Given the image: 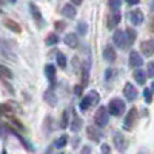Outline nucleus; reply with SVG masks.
<instances>
[{
    "instance_id": "f257e3e1",
    "label": "nucleus",
    "mask_w": 154,
    "mask_h": 154,
    "mask_svg": "<svg viewBox=\"0 0 154 154\" xmlns=\"http://www.w3.org/2000/svg\"><path fill=\"white\" fill-rule=\"evenodd\" d=\"M125 109H126V103L122 99H118V97L109 100L108 107H107V111H108L112 116H120V115L125 112Z\"/></svg>"
},
{
    "instance_id": "f03ea898",
    "label": "nucleus",
    "mask_w": 154,
    "mask_h": 154,
    "mask_svg": "<svg viewBox=\"0 0 154 154\" xmlns=\"http://www.w3.org/2000/svg\"><path fill=\"white\" fill-rule=\"evenodd\" d=\"M99 100H100L99 93L96 92V91H91V92L88 93L87 96H84L82 100L80 101V109H81V111H87L89 107L96 106V104L99 103Z\"/></svg>"
},
{
    "instance_id": "7ed1b4c3",
    "label": "nucleus",
    "mask_w": 154,
    "mask_h": 154,
    "mask_svg": "<svg viewBox=\"0 0 154 154\" xmlns=\"http://www.w3.org/2000/svg\"><path fill=\"white\" fill-rule=\"evenodd\" d=\"M108 111H107V107L101 106L97 108V111H96L95 114V123L97 127H104V126L108 125Z\"/></svg>"
},
{
    "instance_id": "20e7f679",
    "label": "nucleus",
    "mask_w": 154,
    "mask_h": 154,
    "mask_svg": "<svg viewBox=\"0 0 154 154\" xmlns=\"http://www.w3.org/2000/svg\"><path fill=\"white\" fill-rule=\"evenodd\" d=\"M137 118H138V109H137L135 107H133V108L127 112L125 120H123V128L127 131H131L137 122Z\"/></svg>"
},
{
    "instance_id": "39448f33",
    "label": "nucleus",
    "mask_w": 154,
    "mask_h": 154,
    "mask_svg": "<svg viewBox=\"0 0 154 154\" xmlns=\"http://www.w3.org/2000/svg\"><path fill=\"white\" fill-rule=\"evenodd\" d=\"M114 145H115V147H116V150L123 152V150H126V147H127V139H126V137L123 135L122 133L116 131V133H114Z\"/></svg>"
},
{
    "instance_id": "423d86ee",
    "label": "nucleus",
    "mask_w": 154,
    "mask_h": 154,
    "mask_svg": "<svg viewBox=\"0 0 154 154\" xmlns=\"http://www.w3.org/2000/svg\"><path fill=\"white\" fill-rule=\"evenodd\" d=\"M123 95L126 96V99L128 101H134L137 99V96H138V91L131 82H126L125 88H123Z\"/></svg>"
},
{
    "instance_id": "0eeeda50",
    "label": "nucleus",
    "mask_w": 154,
    "mask_h": 154,
    "mask_svg": "<svg viewBox=\"0 0 154 154\" xmlns=\"http://www.w3.org/2000/svg\"><path fill=\"white\" fill-rule=\"evenodd\" d=\"M114 43L119 49L127 48V41H126V34L123 30H116L114 32Z\"/></svg>"
},
{
    "instance_id": "6e6552de",
    "label": "nucleus",
    "mask_w": 154,
    "mask_h": 154,
    "mask_svg": "<svg viewBox=\"0 0 154 154\" xmlns=\"http://www.w3.org/2000/svg\"><path fill=\"white\" fill-rule=\"evenodd\" d=\"M30 11H31V15L34 18L35 23H38V26L42 27L43 26V16L41 14V10L38 8V5L35 3H30Z\"/></svg>"
},
{
    "instance_id": "1a4fd4ad",
    "label": "nucleus",
    "mask_w": 154,
    "mask_h": 154,
    "mask_svg": "<svg viewBox=\"0 0 154 154\" xmlns=\"http://www.w3.org/2000/svg\"><path fill=\"white\" fill-rule=\"evenodd\" d=\"M128 16H130V20L134 26H139V24H142L145 20V15L141 10H133Z\"/></svg>"
},
{
    "instance_id": "9d476101",
    "label": "nucleus",
    "mask_w": 154,
    "mask_h": 154,
    "mask_svg": "<svg viewBox=\"0 0 154 154\" xmlns=\"http://www.w3.org/2000/svg\"><path fill=\"white\" fill-rule=\"evenodd\" d=\"M128 61H130V65L133 68H139L143 65V58H142L141 54L135 50L130 51V58H128Z\"/></svg>"
},
{
    "instance_id": "9b49d317",
    "label": "nucleus",
    "mask_w": 154,
    "mask_h": 154,
    "mask_svg": "<svg viewBox=\"0 0 154 154\" xmlns=\"http://www.w3.org/2000/svg\"><path fill=\"white\" fill-rule=\"evenodd\" d=\"M103 57L107 62H109V64L115 62V60H116V50L112 48V45H107L106 48H104Z\"/></svg>"
},
{
    "instance_id": "f8f14e48",
    "label": "nucleus",
    "mask_w": 154,
    "mask_h": 154,
    "mask_svg": "<svg viewBox=\"0 0 154 154\" xmlns=\"http://www.w3.org/2000/svg\"><path fill=\"white\" fill-rule=\"evenodd\" d=\"M141 50H142V53L145 54V57H152L153 53H154V43H153V39L143 41V42L141 43Z\"/></svg>"
},
{
    "instance_id": "ddd939ff",
    "label": "nucleus",
    "mask_w": 154,
    "mask_h": 154,
    "mask_svg": "<svg viewBox=\"0 0 154 154\" xmlns=\"http://www.w3.org/2000/svg\"><path fill=\"white\" fill-rule=\"evenodd\" d=\"M4 26L7 27V29L10 30V31L16 32V34H19V32H22V27H20V24H19L16 20H14V19L5 18V19H4Z\"/></svg>"
},
{
    "instance_id": "4468645a",
    "label": "nucleus",
    "mask_w": 154,
    "mask_h": 154,
    "mask_svg": "<svg viewBox=\"0 0 154 154\" xmlns=\"http://www.w3.org/2000/svg\"><path fill=\"white\" fill-rule=\"evenodd\" d=\"M62 15L68 19H75L76 18V14H77V10L75 8V5H72L70 3H66V4L62 7Z\"/></svg>"
},
{
    "instance_id": "2eb2a0df",
    "label": "nucleus",
    "mask_w": 154,
    "mask_h": 154,
    "mask_svg": "<svg viewBox=\"0 0 154 154\" xmlns=\"http://www.w3.org/2000/svg\"><path fill=\"white\" fill-rule=\"evenodd\" d=\"M120 19H122V16H120V12H119V11H112V15L108 18V23H107V27H108L109 30H112L114 27H116L118 24H119Z\"/></svg>"
},
{
    "instance_id": "dca6fc26",
    "label": "nucleus",
    "mask_w": 154,
    "mask_h": 154,
    "mask_svg": "<svg viewBox=\"0 0 154 154\" xmlns=\"http://www.w3.org/2000/svg\"><path fill=\"white\" fill-rule=\"evenodd\" d=\"M64 42H65V45H66V46L75 49V48H77V45H79V38H77L76 34H73V32H69V34L65 35Z\"/></svg>"
},
{
    "instance_id": "f3484780",
    "label": "nucleus",
    "mask_w": 154,
    "mask_h": 154,
    "mask_svg": "<svg viewBox=\"0 0 154 154\" xmlns=\"http://www.w3.org/2000/svg\"><path fill=\"white\" fill-rule=\"evenodd\" d=\"M87 134H88V137H89V139H92L93 142H99V141H100L101 133H100V130H99V128L95 127V126H89V127L87 128Z\"/></svg>"
},
{
    "instance_id": "a211bd4d",
    "label": "nucleus",
    "mask_w": 154,
    "mask_h": 154,
    "mask_svg": "<svg viewBox=\"0 0 154 154\" xmlns=\"http://www.w3.org/2000/svg\"><path fill=\"white\" fill-rule=\"evenodd\" d=\"M45 73H46L48 80L50 81V84L54 85V82H56V66L51 64H48L45 68Z\"/></svg>"
},
{
    "instance_id": "6ab92c4d",
    "label": "nucleus",
    "mask_w": 154,
    "mask_h": 154,
    "mask_svg": "<svg viewBox=\"0 0 154 154\" xmlns=\"http://www.w3.org/2000/svg\"><path fill=\"white\" fill-rule=\"evenodd\" d=\"M81 77H82L81 87L84 88V87H87L88 79H89V62H88V61H85L84 64H82V66H81Z\"/></svg>"
},
{
    "instance_id": "aec40b11",
    "label": "nucleus",
    "mask_w": 154,
    "mask_h": 154,
    "mask_svg": "<svg viewBox=\"0 0 154 154\" xmlns=\"http://www.w3.org/2000/svg\"><path fill=\"white\" fill-rule=\"evenodd\" d=\"M134 79L137 80V82L141 85H145L146 84V80H147V76L145 73V70H141V69H137L134 72Z\"/></svg>"
},
{
    "instance_id": "412c9836",
    "label": "nucleus",
    "mask_w": 154,
    "mask_h": 154,
    "mask_svg": "<svg viewBox=\"0 0 154 154\" xmlns=\"http://www.w3.org/2000/svg\"><path fill=\"white\" fill-rule=\"evenodd\" d=\"M126 34V41H127V46H131L134 43V41L137 39V31L133 29H127L125 31Z\"/></svg>"
},
{
    "instance_id": "4be33fe9",
    "label": "nucleus",
    "mask_w": 154,
    "mask_h": 154,
    "mask_svg": "<svg viewBox=\"0 0 154 154\" xmlns=\"http://www.w3.org/2000/svg\"><path fill=\"white\" fill-rule=\"evenodd\" d=\"M81 127H82V120L80 119L77 115H75V116H73L72 123H70V130H72L73 133H77Z\"/></svg>"
},
{
    "instance_id": "5701e85b",
    "label": "nucleus",
    "mask_w": 154,
    "mask_h": 154,
    "mask_svg": "<svg viewBox=\"0 0 154 154\" xmlns=\"http://www.w3.org/2000/svg\"><path fill=\"white\" fill-rule=\"evenodd\" d=\"M56 60H57V64H58L60 68H62V69H64V68L66 66L68 61H66V57H65V54L62 53V51H58V53H57Z\"/></svg>"
},
{
    "instance_id": "b1692460",
    "label": "nucleus",
    "mask_w": 154,
    "mask_h": 154,
    "mask_svg": "<svg viewBox=\"0 0 154 154\" xmlns=\"http://www.w3.org/2000/svg\"><path fill=\"white\" fill-rule=\"evenodd\" d=\"M143 97H145V103L150 104L153 101V88L152 87H147L145 88L143 91Z\"/></svg>"
},
{
    "instance_id": "393cba45",
    "label": "nucleus",
    "mask_w": 154,
    "mask_h": 154,
    "mask_svg": "<svg viewBox=\"0 0 154 154\" xmlns=\"http://www.w3.org/2000/svg\"><path fill=\"white\" fill-rule=\"evenodd\" d=\"M60 41V38H58V35L57 34H54V32H50V34L46 37V45L48 46H51V45H56L57 42Z\"/></svg>"
},
{
    "instance_id": "a878e982",
    "label": "nucleus",
    "mask_w": 154,
    "mask_h": 154,
    "mask_svg": "<svg viewBox=\"0 0 154 154\" xmlns=\"http://www.w3.org/2000/svg\"><path fill=\"white\" fill-rule=\"evenodd\" d=\"M68 125H69V118H68V111H62L61 115V120H60V127L61 128H66Z\"/></svg>"
},
{
    "instance_id": "bb28decb",
    "label": "nucleus",
    "mask_w": 154,
    "mask_h": 154,
    "mask_svg": "<svg viewBox=\"0 0 154 154\" xmlns=\"http://www.w3.org/2000/svg\"><path fill=\"white\" fill-rule=\"evenodd\" d=\"M68 143V135H61L58 138V141L56 142V147L57 149H62V147H65Z\"/></svg>"
},
{
    "instance_id": "cd10ccee",
    "label": "nucleus",
    "mask_w": 154,
    "mask_h": 154,
    "mask_svg": "<svg viewBox=\"0 0 154 154\" xmlns=\"http://www.w3.org/2000/svg\"><path fill=\"white\" fill-rule=\"evenodd\" d=\"M77 31H79L80 35H85L88 31V26L85 22H80L79 24H77Z\"/></svg>"
},
{
    "instance_id": "c85d7f7f",
    "label": "nucleus",
    "mask_w": 154,
    "mask_h": 154,
    "mask_svg": "<svg viewBox=\"0 0 154 154\" xmlns=\"http://www.w3.org/2000/svg\"><path fill=\"white\" fill-rule=\"evenodd\" d=\"M45 96H46L45 99L51 104V106H56V97H54V95L51 93V91H48V92L45 93Z\"/></svg>"
},
{
    "instance_id": "c756f323",
    "label": "nucleus",
    "mask_w": 154,
    "mask_h": 154,
    "mask_svg": "<svg viewBox=\"0 0 154 154\" xmlns=\"http://www.w3.org/2000/svg\"><path fill=\"white\" fill-rule=\"evenodd\" d=\"M0 72L3 73V76L7 77V79H12V72H11L7 66H0Z\"/></svg>"
},
{
    "instance_id": "7c9ffc66",
    "label": "nucleus",
    "mask_w": 154,
    "mask_h": 154,
    "mask_svg": "<svg viewBox=\"0 0 154 154\" xmlns=\"http://www.w3.org/2000/svg\"><path fill=\"white\" fill-rule=\"evenodd\" d=\"M108 5L112 8V11H119V7L122 5V2H118V0H114V2H108Z\"/></svg>"
},
{
    "instance_id": "2f4dec72",
    "label": "nucleus",
    "mask_w": 154,
    "mask_h": 154,
    "mask_svg": "<svg viewBox=\"0 0 154 154\" xmlns=\"http://www.w3.org/2000/svg\"><path fill=\"white\" fill-rule=\"evenodd\" d=\"M11 120H12L14 126H16V127H18L20 131H24V126L22 125L20 122H19V120H18V118H15V116H11Z\"/></svg>"
},
{
    "instance_id": "473e14b6",
    "label": "nucleus",
    "mask_w": 154,
    "mask_h": 154,
    "mask_svg": "<svg viewBox=\"0 0 154 154\" xmlns=\"http://www.w3.org/2000/svg\"><path fill=\"white\" fill-rule=\"evenodd\" d=\"M101 154H111V147H109V145H107V143L101 145Z\"/></svg>"
},
{
    "instance_id": "72a5a7b5",
    "label": "nucleus",
    "mask_w": 154,
    "mask_h": 154,
    "mask_svg": "<svg viewBox=\"0 0 154 154\" xmlns=\"http://www.w3.org/2000/svg\"><path fill=\"white\" fill-rule=\"evenodd\" d=\"M153 68H154V62H149V65H147V73H146V75L149 76V77H153V76H154Z\"/></svg>"
},
{
    "instance_id": "f704fd0d",
    "label": "nucleus",
    "mask_w": 154,
    "mask_h": 154,
    "mask_svg": "<svg viewBox=\"0 0 154 154\" xmlns=\"http://www.w3.org/2000/svg\"><path fill=\"white\" fill-rule=\"evenodd\" d=\"M80 154H92V150H91V147H89V146H84Z\"/></svg>"
},
{
    "instance_id": "c9c22d12",
    "label": "nucleus",
    "mask_w": 154,
    "mask_h": 154,
    "mask_svg": "<svg viewBox=\"0 0 154 154\" xmlns=\"http://www.w3.org/2000/svg\"><path fill=\"white\" fill-rule=\"evenodd\" d=\"M75 93H76V96H81L82 87H80V85H76V87H75Z\"/></svg>"
},
{
    "instance_id": "e433bc0d",
    "label": "nucleus",
    "mask_w": 154,
    "mask_h": 154,
    "mask_svg": "<svg viewBox=\"0 0 154 154\" xmlns=\"http://www.w3.org/2000/svg\"><path fill=\"white\" fill-rule=\"evenodd\" d=\"M54 27H56V29L60 31V30H62L65 27V23H62V22H57V23L54 24Z\"/></svg>"
},
{
    "instance_id": "4c0bfd02",
    "label": "nucleus",
    "mask_w": 154,
    "mask_h": 154,
    "mask_svg": "<svg viewBox=\"0 0 154 154\" xmlns=\"http://www.w3.org/2000/svg\"><path fill=\"white\" fill-rule=\"evenodd\" d=\"M112 75H114V69H111V68H108V69L106 70V79L108 80L109 77H111Z\"/></svg>"
},
{
    "instance_id": "58836bf2",
    "label": "nucleus",
    "mask_w": 154,
    "mask_h": 154,
    "mask_svg": "<svg viewBox=\"0 0 154 154\" xmlns=\"http://www.w3.org/2000/svg\"><path fill=\"white\" fill-rule=\"evenodd\" d=\"M127 4L128 5H137V4H139V2L138 0H135V2H127Z\"/></svg>"
},
{
    "instance_id": "ea45409f",
    "label": "nucleus",
    "mask_w": 154,
    "mask_h": 154,
    "mask_svg": "<svg viewBox=\"0 0 154 154\" xmlns=\"http://www.w3.org/2000/svg\"><path fill=\"white\" fill-rule=\"evenodd\" d=\"M70 4H75V5H81V2H73V3H70Z\"/></svg>"
}]
</instances>
